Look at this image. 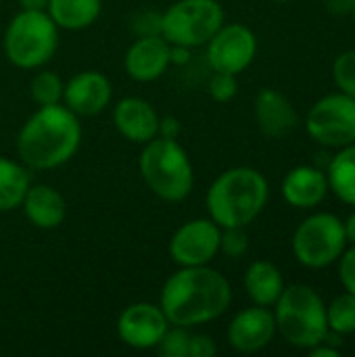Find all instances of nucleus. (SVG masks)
I'll return each instance as SVG.
<instances>
[{"label": "nucleus", "mask_w": 355, "mask_h": 357, "mask_svg": "<svg viewBox=\"0 0 355 357\" xmlns=\"http://www.w3.org/2000/svg\"><path fill=\"white\" fill-rule=\"evenodd\" d=\"M232 301L228 280L209 266H188L172 274L159 297V307L174 326L192 328L220 318Z\"/></svg>", "instance_id": "f257e3e1"}, {"label": "nucleus", "mask_w": 355, "mask_h": 357, "mask_svg": "<svg viewBox=\"0 0 355 357\" xmlns=\"http://www.w3.org/2000/svg\"><path fill=\"white\" fill-rule=\"evenodd\" d=\"M82 126L65 105H44L23 123L17 153L31 169H52L67 163L80 149Z\"/></svg>", "instance_id": "f03ea898"}, {"label": "nucleus", "mask_w": 355, "mask_h": 357, "mask_svg": "<svg viewBox=\"0 0 355 357\" xmlns=\"http://www.w3.org/2000/svg\"><path fill=\"white\" fill-rule=\"evenodd\" d=\"M268 195V182L257 169L232 167L209 186L207 211L220 228H245L264 211Z\"/></svg>", "instance_id": "7ed1b4c3"}, {"label": "nucleus", "mask_w": 355, "mask_h": 357, "mask_svg": "<svg viewBox=\"0 0 355 357\" xmlns=\"http://www.w3.org/2000/svg\"><path fill=\"white\" fill-rule=\"evenodd\" d=\"M140 174L146 186L163 201H184L195 184L192 163L178 140L155 136L140 153Z\"/></svg>", "instance_id": "20e7f679"}, {"label": "nucleus", "mask_w": 355, "mask_h": 357, "mask_svg": "<svg viewBox=\"0 0 355 357\" xmlns=\"http://www.w3.org/2000/svg\"><path fill=\"white\" fill-rule=\"evenodd\" d=\"M276 305V331L299 349H310L322 343L328 320L322 297L305 284H291L282 289Z\"/></svg>", "instance_id": "39448f33"}, {"label": "nucleus", "mask_w": 355, "mask_h": 357, "mask_svg": "<svg viewBox=\"0 0 355 357\" xmlns=\"http://www.w3.org/2000/svg\"><path fill=\"white\" fill-rule=\"evenodd\" d=\"M59 46V27L46 10L17 13L4 31V54L19 69L46 65Z\"/></svg>", "instance_id": "423d86ee"}, {"label": "nucleus", "mask_w": 355, "mask_h": 357, "mask_svg": "<svg viewBox=\"0 0 355 357\" xmlns=\"http://www.w3.org/2000/svg\"><path fill=\"white\" fill-rule=\"evenodd\" d=\"M224 25V8L218 0H178L161 13V36L169 44L203 46Z\"/></svg>", "instance_id": "0eeeda50"}, {"label": "nucleus", "mask_w": 355, "mask_h": 357, "mask_svg": "<svg viewBox=\"0 0 355 357\" xmlns=\"http://www.w3.org/2000/svg\"><path fill=\"white\" fill-rule=\"evenodd\" d=\"M345 226L333 213H316L299 224L293 236V251L305 268H326L345 251Z\"/></svg>", "instance_id": "6e6552de"}, {"label": "nucleus", "mask_w": 355, "mask_h": 357, "mask_svg": "<svg viewBox=\"0 0 355 357\" xmlns=\"http://www.w3.org/2000/svg\"><path fill=\"white\" fill-rule=\"evenodd\" d=\"M308 134L324 146H347L355 142V100L339 92L320 98L305 121Z\"/></svg>", "instance_id": "1a4fd4ad"}, {"label": "nucleus", "mask_w": 355, "mask_h": 357, "mask_svg": "<svg viewBox=\"0 0 355 357\" xmlns=\"http://www.w3.org/2000/svg\"><path fill=\"white\" fill-rule=\"evenodd\" d=\"M205 46L207 63L213 71L236 75L253 63L257 52V38L247 25L228 23L222 25Z\"/></svg>", "instance_id": "9d476101"}, {"label": "nucleus", "mask_w": 355, "mask_h": 357, "mask_svg": "<svg viewBox=\"0 0 355 357\" xmlns=\"http://www.w3.org/2000/svg\"><path fill=\"white\" fill-rule=\"evenodd\" d=\"M220 236L222 228L211 218L190 220L174 232L169 241V255L182 268L207 266L220 251Z\"/></svg>", "instance_id": "9b49d317"}, {"label": "nucleus", "mask_w": 355, "mask_h": 357, "mask_svg": "<svg viewBox=\"0 0 355 357\" xmlns=\"http://www.w3.org/2000/svg\"><path fill=\"white\" fill-rule=\"evenodd\" d=\"M169 328V320L165 318L159 305L140 301L128 305L117 320L119 339L132 349H153Z\"/></svg>", "instance_id": "f8f14e48"}, {"label": "nucleus", "mask_w": 355, "mask_h": 357, "mask_svg": "<svg viewBox=\"0 0 355 357\" xmlns=\"http://www.w3.org/2000/svg\"><path fill=\"white\" fill-rule=\"evenodd\" d=\"M276 335V320L268 307L255 305L239 312L228 326V343L241 354L262 351Z\"/></svg>", "instance_id": "ddd939ff"}, {"label": "nucleus", "mask_w": 355, "mask_h": 357, "mask_svg": "<svg viewBox=\"0 0 355 357\" xmlns=\"http://www.w3.org/2000/svg\"><path fill=\"white\" fill-rule=\"evenodd\" d=\"M111 82L100 71H80L63 88V105L80 115H98L111 100Z\"/></svg>", "instance_id": "4468645a"}, {"label": "nucleus", "mask_w": 355, "mask_h": 357, "mask_svg": "<svg viewBox=\"0 0 355 357\" xmlns=\"http://www.w3.org/2000/svg\"><path fill=\"white\" fill-rule=\"evenodd\" d=\"M126 73L134 82H155L169 67V42L163 36L138 38L123 56Z\"/></svg>", "instance_id": "2eb2a0df"}, {"label": "nucleus", "mask_w": 355, "mask_h": 357, "mask_svg": "<svg viewBox=\"0 0 355 357\" xmlns=\"http://www.w3.org/2000/svg\"><path fill=\"white\" fill-rule=\"evenodd\" d=\"M113 123L126 140L136 144H146L157 136L159 115L149 100L138 96H128L115 105Z\"/></svg>", "instance_id": "dca6fc26"}, {"label": "nucleus", "mask_w": 355, "mask_h": 357, "mask_svg": "<svg viewBox=\"0 0 355 357\" xmlns=\"http://www.w3.org/2000/svg\"><path fill=\"white\" fill-rule=\"evenodd\" d=\"M255 121L264 136L282 138L295 130L299 117L295 107L282 92L274 88H262L255 96Z\"/></svg>", "instance_id": "f3484780"}, {"label": "nucleus", "mask_w": 355, "mask_h": 357, "mask_svg": "<svg viewBox=\"0 0 355 357\" xmlns=\"http://www.w3.org/2000/svg\"><path fill=\"white\" fill-rule=\"evenodd\" d=\"M21 207L25 218L40 230L59 228L67 215V203L63 195L48 184H29Z\"/></svg>", "instance_id": "a211bd4d"}, {"label": "nucleus", "mask_w": 355, "mask_h": 357, "mask_svg": "<svg viewBox=\"0 0 355 357\" xmlns=\"http://www.w3.org/2000/svg\"><path fill=\"white\" fill-rule=\"evenodd\" d=\"M328 192V178L318 167L299 165L282 180V197L289 205L299 209L316 207Z\"/></svg>", "instance_id": "6ab92c4d"}, {"label": "nucleus", "mask_w": 355, "mask_h": 357, "mask_svg": "<svg viewBox=\"0 0 355 357\" xmlns=\"http://www.w3.org/2000/svg\"><path fill=\"white\" fill-rule=\"evenodd\" d=\"M285 289L280 270L270 261H253L245 274V291L255 305L270 307L278 301Z\"/></svg>", "instance_id": "aec40b11"}, {"label": "nucleus", "mask_w": 355, "mask_h": 357, "mask_svg": "<svg viewBox=\"0 0 355 357\" xmlns=\"http://www.w3.org/2000/svg\"><path fill=\"white\" fill-rule=\"evenodd\" d=\"M103 10V0H48L46 13L61 29L80 31L90 27Z\"/></svg>", "instance_id": "412c9836"}, {"label": "nucleus", "mask_w": 355, "mask_h": 357, "mask_svg": "<svg viewBox=\"0 0 355 357\" xmlns=\"http://www.w3.org/2000/svg\"><path fill=\"white\" fill-rule=\"evenodd\" d=\"M29 184V172L23 165L0 157V211L17 209Z\"/></svg>", "instance_id": "4be33fe9"}, {"label": "nucleus", "mask_w": 355, "mask_h": 357, "mask_svg": "<svg viewBox=\"0 0 355 357\" xmlns=\"http://www.w3.org/2000/svg\"><path fill=\"white\" fill-rule=\"evenodd\" d=\"M328 186L347 205L355 207V142L343 146L328 165Z\"/></svg>", "instance_id": "5701e85b"}, {"label": "nucleus", "mask_w": 355, "mask_h": 357, "mask_svg": "<svg viewBox=\"0 0 355 357\" xmlns=\"http://www.w3.org/2000/svg\"><path fill=\"white\" fill-rule=\"evenodd\" d=\"M63 79L54 71H40L29 82V96L36 105H56L63 100Z\"/></svg>", "instance_id": "b1692460"}, {"label": "nucleus", "mask_w": 355, "mask_h": 357, "mask_svg": "<svg viewBox=\"0 0 355 357\" xmlns=\"http://www.w3.org/2000/svg\"><path fill=\"white\" fill-rule=\"evenodd\" d=\"M328 328L339 335H354L355 333V295L345 293L337 297L331 307L326 310Z\"/></svg>", "instance_id": "393cba45"}, {"label": "nucleus", "mask_w": 355, "mask_h": 357, "mask_svg": "<svg viewBox=\"0 0 355 357\" xmlns=\"http://www.w3.org/2000/svg\"><path fill=\"white\" fill-rule=\"evenodd\" d=\"M165 331L161 341L157 343V351L161 357H188L190 333L184 326H174Z\"/></svg>", "instance_id": "a878e982"}, {"label": "nucleus", "mask_w": 355, "mask_h": 357, "mask_svg": "<svg viewBox=\"0 0 355 357\" xmlns=\"http://www.w3.org/2000/svg\"><path fill=\"white\" fill-rule=\"evenodd\" d=\"M333 77L339 90L355 100V50L341 52L333 65Z\"/></svg>", "instance_id": "bb28decb"}, {"label": "nucleus", "mask_w": 355, "mask_h": 357, "mask_svg": "<svg viewBox=\"0 0 355 357\" xmlns=\"http://www.w3.org/2000/svg\"><path fill=\"white\" fill-rule=\"evenodd\" d=\"M207 90H209V96L216 102H230L239 92L236 75L234 73H224V71H213V75L209 77Z\"/></svg>", "instance_id": "cd10ccee"}, {"label": "nucleus", "mask_w": 355, "mask_h": 357, "mask_svg": "<svg viewBox=\"0 0 355 357\" xmlns=\"http://www.w3.org/2000/svg\"><path fill=\"white\" fill-rule=\"evenodd\" d=\"M247 249H249V236L245 228H224L220 236V251L226 257L239 259L247 253Z\"/></svg>", "instance_id": "c85d7f7f"}, {"label": "nucleus", "mask_w": 355, "mask_h": 357, "mask_svg": "<svg viewBox=\"0 0 355 357\" xmlns=\"http://www.w3.org/2000/svg\"><path fill=\"white\" fill-rule=\"evenodd\" d=\"M132 31L138 33V38H142V36H161V13H151V10L138 13L134 17Z\"/></svg>", "instance_id": "c756f323"}, {"label": "nucleus", "mask_w": 355, "mask_h": 357, "mask_svg": "<svg viewBox=\"0 0 355 357\" xmlns=\"http://www.w3.org/2000/svg\"><path fill=\"white\" fill-rule=\"evenodd\" d=\"M339 278H341L345 291L355 295V245L354 249H349V251H345V255H341Z\"/></svg>", "instance_id": "7c9ffc66"}, {"label": "nucleus", "mask_w": 355, "mask_h": 357, "mask_svg": "<svg viewBox=\"0 0 355 357\" xmlns=\"http://www.w3.org/2000/svg\"><path fill=\"white\" fill-rule=\"evenodd\" d=\"M218 354V347L209 335H190L188 357H211Z\"/></svg>", "instance_id": "2f4dec72"}, {"label": "nucleus", "mask_w": 355, "mask_h": 357, "mask_svg": "<svg viewBox=\"0 0 355 357\" xmlns=\"http://www.w3.org/2000/svg\"><path fill=\"white\" fill-rule=\"evenodd\" d=\"M157 136L178 140V136H180V121H178L176 117H163V119H159Z\"/></svg>", "instance_id": "473e14b6"}, {"label": "nucleus", "mask_w": 355, "mask_h": 357, "mask_svg": "<svg viewBox=\"0 0 355 357\" xmlns=\"http://www.w3.org/2000/svg\"><path fill=\"white\" fill-rule=\"evenodd\" d=\"M190 59V48L180 44H169V63L174 65H186Z\"/></svg>", "instance_id": "72a5a7b5"}, {"label": "nucleus", "mask_w": 355, "mask_h": 357, "mask_svg": "<svg viewBox=\"0 0 355 357\" xmlns=\"http://www.w3.org/2000/svg\"><path fill=\"white\" fill-rule=\"evenodd\" d=\"M310 356L312 357H339V349L326 345V343H318L314 347H310Z\"/></svg>", "instance_id": "f704fd0d"}, {"label": "nucleus", "mask_w": 355, "mask_h": 357, "mask_svg": "<svg viewBox=\"0 0 355 357\" xmlns=\"http://www.w3.org/2000/svg\"><path fill=\"white\" fill-rule=\"evenodd\" d=\"M23 10H46L48 0H19Z\"/></svg>", "instance_id": "c9c22d12"}, {"label": "nucleus", "mask_w": 355, "mask_h": 357, "mask_svg": "<svg viewBox=\"0 0 355 357\" xmlns=\"http://www.w3.org/2000/svg\"><path fill=\"white\" fill-rule=\"evenodd\" d=\"M345 226V236H347V243L355 245V213H352L347 218V222L343 224Z\"/></svg>", "instance_id": "e433bc0d"}, {"label": "nucleus", "mask_w": 355, "mask_h": 357, "mask_svg": "<svg viewBox=\"0 0 355 357\" xmlns=\"http://www.w3.org/2000/svg\"><path fill=\"white\" fill-rule=\"evenodd\" d=\"M272 2H278V4H285V2H289V0H272Z\"/></svg>", "instance_id": "4c0bfd02"}, {"label": "nucleus", "mask_w": 355, "mask_h": 357, "mask_svg": "<svg viewBox=\"0 0 355 357\" xmlns=\"http://www.w3.org/2000/svg\"><path fill=\"white\" fill-rule=\"evenodd\" d=\"M352 13H354V19H355V0L352 2Z\"/></svg>", "instance_id": "58836bf2"}]
</instances>
